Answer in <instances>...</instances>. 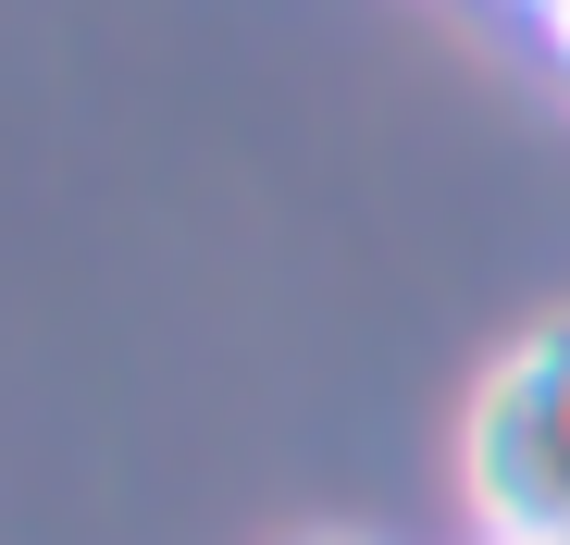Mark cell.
<instances>
[{
    "label": "cell",
    "instance_id": "1",
    "mask_svg": "<svg viewBox=\"0 0 570 545\" xmlns=\"http://www.w3.org/2000/svg\"><path fill=\"white\" fill-rule=\"evenodd\" d=\"M459 508L484 545H570V323L509 335L459 397Z\"/></svg>",
    "mask_w": 570,
    "mask_h": 545
},
{
    "label": "cell",
    "instance_id": "3",
    "mask_svg": "<svg viewBox=\"0 0 570 545\" xmlns=\"http://www.w3.org/2000/svg\"><path fill=\"white\" fill-rule=\"evenodd\" d=\"M521 13H533V0H521Z\"/></svg>",
    "mask_w": 570,
    "mask_h": 545
},
{
    "label": "cell",
    "instance_id": "4",
    "mask_svg": "<svg viewBox=\"0 0 570 545\" xmlns=\"http://www.w3.org/2000/svg\"><path fill=\"white\" fill-rule=\"evenodd\" d=\"M323 545H335V533H323Z\"/></svg>",
    "mask_w": 570,
    "mask_h": 545
},
{
    "label": "cell",
    "instance_id": "2",
    "mask_svg": "<svg viewBox=\"0 0 570 545\" xmlns=\"http://www.w3.org/2000/svg\"><path fill=\"white\" fill-rule=\"evenodd\" d=\"M546 50H558V75H570V26H558V38H546Z\"/></svg>",
    "mask_w": 570,
    "mask_h": 545
}]
</instances>
